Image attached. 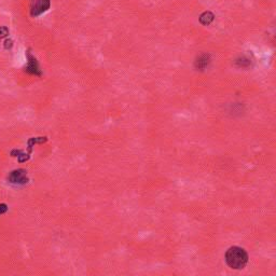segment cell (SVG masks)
Returning <instances> with one entry per match:
<instances>
[{"mask_svg": "<svg viewBox=\"0 0 276 276\" xmlns=\"http://www.w3.org/2000/svg\"><path fill=\"white\" fill-rule=\"evenodd\" d=\"M226 262L233 270H242L248 262V254L244 248L239 246L230 247L226 253Z\"/></svg>", "mask_w": 276, "mask_h": 276, "instance_id": "6da1fadb", "label": "cell"}, {"mask_svg": "<svg viewBox=\"0 0 276 276\" xmlns=\"http://www.w3.org/2000/svg\"><path fill=\"white\" fill-rule=\"evenodd\" d=\"M8 180L11 183H16V185H25L28 182L27 172L24 169H16L11 172V174L8 176Z\"/></svg>", "mask_w": 276, "mask_h": 276, "instance_id": "7a4b0ae2", "label": "cell"}, {"mask_svg": "<svg viewBox=\"0 0 276 276\" xmlns=\"http://www.w3.org/2000/svg\"><path fill=\"white\" fill-rule=\"evenodd\" d=\"M209 63V56L208 55H202L198 58V61L195 62V66L199 69H204Z\"/></svg>", "mask_w": 276, "mask_h": 276, "instance_id": "3957f363", "label": "cell"}, {"mask_svg": "<svg viewBox=\"0 0 276 276\" xmlns=\"http://www.w3.org/2000/svg\"><path fill=\"white\" fill-rule=\"evenodd\" d=\"M6 210H8V207H6L5 204H0V215L4 214Z\"/></svg>", "mask_w": 276, "mask_h": 276, "instance_id": "277c9868", "label": "cell"}]
</instances>
